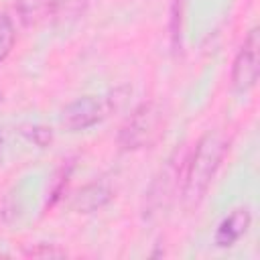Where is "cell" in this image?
Returning a JSON list of instances; mask_svg holds the SVG:
<instances>
[{
    "instance_id": "1",
    "label": "cell",
    "mask_w": 260,
    "mask_h": 260,
    "mask_svg": "<svg viewBox=\"0 0 260 260\" xmlns=\"http://www.w3.org/2000/svg\"><path fill=\"white\" fill-rule=\"evenodd\" d=\"M225 150H228V142L221 132L209 130L207 134H203L197 140V144H195L193 152L187 156L185 169H183L181 195H183V203L187 207L197 205L205 197V193L225 156Z\"/></svg>"
},
{
    "instance_id": "2",
    "label": "cell",
    "mask_w": 260,
    "mask_h": 260,
    "mask_svg": "<svg viewBox=\"0 0 260 260\" xmlns=\"http://www.w3.org/2000/svg\"><path fill=\"white\" fill-rule=\"evenodd\" d=\"M162 126H165L162 110L152 102L142 104L124 122L118 134V142L126 150L146 148L158 140V136L162 134Z\"/></svg>"
},
{
    "instance_id": "3",
    "label": "cell",
    "mask_w": 260,
    "mask_h": 260,
    "mask_svg": "<svg viewBox=\"0 0 260 260\" xmlns=\"http://www.w3.org/2000/svg\"><path fill=\"white\" fill-rule=\"evenodd\" d=\"M185 156L175 150L171 154V158L165 162V167L158 171V175L152 179L150 183V189L146 193V213L152 215V213H160V209H165L177 189H179V181H183V169H185Z\"/></svg>"
},
{
    "instance_id": "4",
    "label": "cell",
    "mask_w": 260,
    "mask_h": 260,
    "mask_svg": "<svg viewBox=\"0 0 260 260\" xmlns=\"http://www.w3.org/2000/svg\"><path fill=\"white\" fill-rule=\"evenodd\" d=\"M110 112H112V102L108 98L83 95L63 108L61 126L69 132H81L104 122Z\"/></svg>"
},
{
    "instance_id": "5",
    "label": "cell",
    "mask_w": 260,
    "mask_h": 260,
    "mask_svg": "<svg viewBox=\"0 0 260 260\" xmlns=\"http://www.w3.org/2000/svg\"><path fill=\"white\" fill-rule=\"evenodd\" d=\"M258 67H260V37L258 30L252 28L240 47L234 65H232V87L238 93L252 89L258 81Z\"/></svg>"
},
{
    "instance_id": "6",
    "label": "cell",
    "mask_w": 260,
    "mask_h": 260,
    "mask_svg": "<svg viewBox=\"0 0 260 260\" xmlns=\"http://www.w3.org/2000/svg\"><path fill=\"white\" fill-rule=\"evenodd\" d=\"M250 211L246 207H238L234 209L219 225H217V232H215V244L219 248H230L234 246L250 228Z\"/></svg>"
},
{
    "instance_id": "7",
    "label": "cell",
    "mask_w": 260,
    "mask_h": 260,
    "mask_svg": "<svg viewBox=\"0 0 260 260\" xmlns=\"http://www.w3.org/2000/svg\"><path fill=\"white\" fill-rule=\"evenodd\" d=\"M110 199H112V191L106 183H89L73 195L69 207L77 213H91L102 209Z\"/></svg>"
},
{
    "instance_id": "8",
    "label": "cell",
    "mask_w": 260,
    "mask_h": 260,
    "mask_svg": "<svg viewBox=\"0 0 260 260\" xmlns=\"http://www.w3.org/2000/svg\"><path fill=\"white\" fill-rule=\"evenodd\" d=\"M59 0H14V8L26 26H35L57 12Z\"/></svg>"
},
{
    "instance_id": "9",
    "label": "cell",
    "mask_w": 260,
    "mask_h": 260,
    "mask_svg": "<svg viewBox=\"0 0 260 260\" xmlns=\"http://www.w3.org/2000/svg\"><path fill=\"white\" fill-rule=\"evenodd\" d=\"M16 43V28L6 12H0V65L8 59Z\"/></svg>"
},
{
    "instance_id": "10",
    "label": "cell",
    "mask_w": 260,
    "mask_h": 260,
    "mask_svg": "<svg viewBox=\"0 0 260 260\" xmlns=\"http://www.w3.org/2000/svg\"><path fill=\"white\" fill-rule=\"evenodd\" d=\"M24 256H30V258H63V256H67V252L57 248L55 244H37L32 248L24 250Z\"/></svg>"
}]
</instances>
